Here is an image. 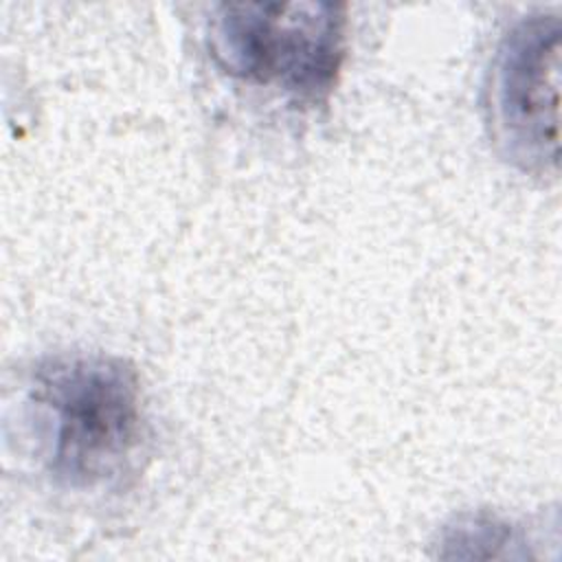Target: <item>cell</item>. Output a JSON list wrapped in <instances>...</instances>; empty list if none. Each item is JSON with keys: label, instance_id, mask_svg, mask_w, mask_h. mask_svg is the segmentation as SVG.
Returning a JSON list of instances; mask_svg holds the SVG:
<instances>
[{"label": "cell", "instance_id": "7a4b0ae2", "mask_svg": "<svg viewBox=\"0 0 562 562\" xmlns=\"http://www.w3.org/2000/svg\"><path fill=\"white\" fill-rule=\"evenodd\" d=\"M209 48L231 77L303 105L325 103L347 55L340 2H231L209 22Z\"/></svg>", "mask_w": 562, "mask_h": 562}, {"label": "cell", "instance_id": "3957f363", "mask_svg": "<svg viewBox=\"0 0 562 562\" xmlns=\"http://www.w3.org/2000/svg\"><path fill=\"white\" fill-rule=\"evenodd\" d=\"M560 18L525 15L503 35L487 79L492 138L509 162L538 176L560 162Z\"/></svg>", "mask_w": 562, "mask_h": 562}, {"label": "cell", "instance_id": "6da1fadb", "mask_svg": "<svg viewBox=\"0 0 562 562\" xmlns=\"http://www.w3.org/2000/svg\"><path fill=\"white\" fill-rule=\"evenodd\" d=\"M29 404L42 424L44 465L66 490L90 492L130 474L147 435L140 375L101 351H61L37 362Z\"/></svg>", "mask_w": 562, "mask_h": 562}]
</instances>
